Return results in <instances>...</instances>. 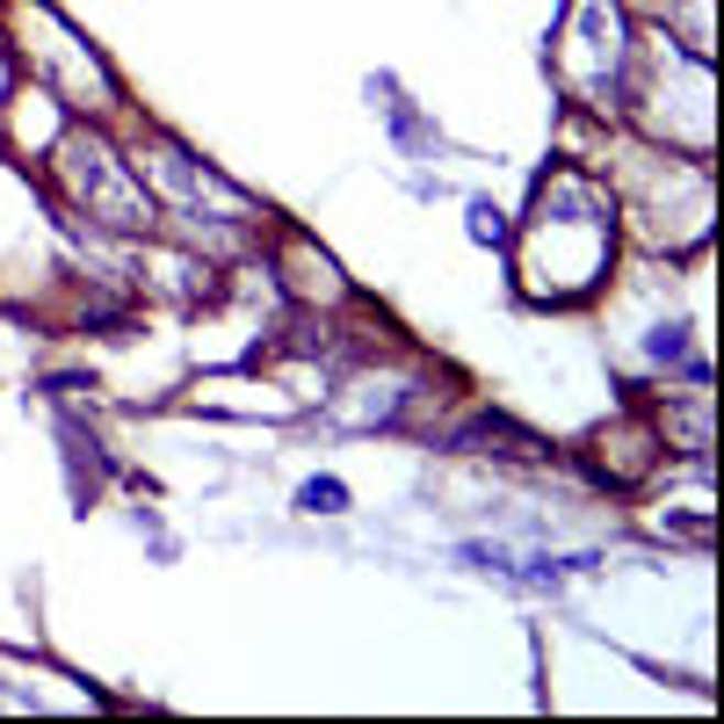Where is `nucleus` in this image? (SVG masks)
I'll use <instances>...</instances> for the list:
<instances>
[{"label":"nucleus","instance_id":"f257e3e1","mask_svg":"<svg viewBox=\"0 0 724 724\" xmlns=\"http://www.w3.org/2000/svg\"><path fill=\"white\" fill-rule=\"evenodd\" d=\"M297 507L305 515H348V485L341 479H305L297 485Z\"/></svg>","mask_w":724,"mask_h":724},{"label":"nucleus","instance_id":"f03ea898","mask_svg":"<svg viewBox=\"0 0 724 724\" xmlns=\"http://www.w3.org/2000/svg\"><path fill=\"white\" fill-rule=\"evenodd\" d=\"M464 232H471V240H479V246H501L507 240V218H501V204H485V196H471V210H464Z\"/></svg>","mask_w":724,"mask_h":724},{"label":"nucleus","instance_id":"7ed1b4c3","mask_svg":"<svg viewBox=\"0 0 724 724\" xmlns=\"http://www.w3.org/2000/svg\"><path fill=\"white\" fill-rule=\"evenodd\" d=\"M652 362H681V327H659L652 333Z\"/></svg>","mask_w":724,"mask_h":724}]
</instances>
